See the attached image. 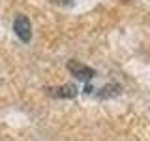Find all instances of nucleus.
I'll list each match as a JSON object with an SVG mask.
<instances>
[{"label":"nucleus","instance_id":"f257e3e1","mask_svg":"<svg viewBox=\"0 0 150 141\" xmlns=\"http://www.w3.org/2000/svg\"><path fill=\"white\" fill-rule=\"evenodd\" d=\"M13 30H15V34L19 36V40L21 41H30L32 38V26H30V21H28V17L25 15H17L15 23H13Z\"/></svg>","mask_w":150,"mask_h":141},{"label":"nucleus","instance_id":"f03ea898","mask_svg":"<svg viewBox=\"0 0 150 141\" xmlns=\"http://www.w3.org/2000/svg\"><path fill=\"white\" fill-rule=\"evenodd\" d=\"M68 70L79 79V81H90L94 75H96V70L88 68V66L77 62V60H69V62H68Z\"/></svg>","mask_w":150,"mask_h":141},{"label":"nucleus","instance_id":"7ed1b4c3","mask_svg":"<svg viewBox=\"0 0 150 141\" xmlns=\"http://www.w3.org/2000/svg\"><path fill=\"white\" fill-rule=\"evenodd\" d=\"M49 94L56 98H75L77 96V87L75 85H62L58 88H49Z\"/></svg>","mask_w":150,"mask_h":141}]
</instances>
